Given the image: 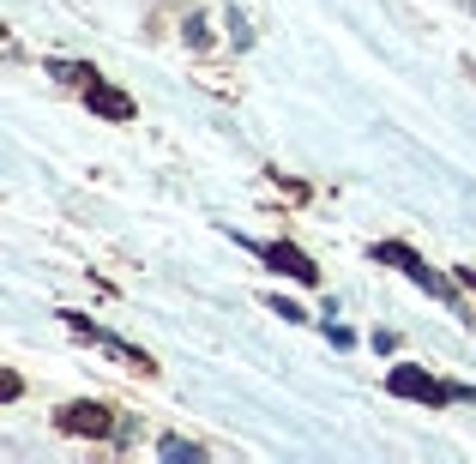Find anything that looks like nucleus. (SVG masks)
I'll return each mask as SVG.
<instances>
[{
    "instance_id": "nucleus-5",
    "label": "nucleus",
    "mask_w": 476,
    "mask_h": 464,
    "mask_svg": "<svg viewBox=\"0 0 476 464\" xmlns=\"http://www.w3.org/2000/svg\"><path fill=\"white\" fill-rule=\"evenodd\" d=\"M157 452H163V459H205V452H199L193 441H163Z\"/></svg>"
},
{
    "instance_id": "nucleus-1",
    "label": "nucleus",
    "mask_w": 476,
    "mask_h": 464,
    "mask_svg": "<svg viewBox=\"0 0 476 464\" xmlns=\"http://www.w3.org/2000/svg\"><path fill=\"white\" fill-rule=\"evenodd\" d=\"M386 392H392V398H417V404H471L476 398L471 386H440L435 374H422V368H392V374H386Z\"/></svg>"
},
{
    "instance_id": "nucleus-7",
    "label": "nucleus",
    "mask_w": 476,
    "mask_h": 464,
    "mask_svg": "<svg viewBox=\"0 0 476 464\" xmlns=\"http://www.w3.org/2000/svg\"><path fill=\"white\" fill-rule=\"evenodd\" d=\"M326 338H332L337 350H350V344H356V332H350V326H337V320H332V326H326Z\"/></svg>"
},
{
    "instance_id": "nucleus-4",
    "label": "nucleus",
    "mask_w": 476,
    "mask_h": 464,
    "mask_svg": "<svg viewBox=\"0 0 476 464\" xmlns=\"http://www.w3.org/2000/svg\"><path fill=\"white\" fill-rule=\"evenodd\" d=\"M85 103L97 109V115H109V121H133V97L127 91H115V85H85Z\"/></svg>"
},
{
    "instance_id": "nucleus-6",
    "label": "nucleus",
    "mask_w": 476,
    "mask_h": 464,
    "mask_svg": "<svg viewBox=\"0 0 476 464\" xmlns=\"http://www.w3.org/2000/svg\"><path fill=\"white\" fill-rule=\"evenodd\" d=\"M272 314H278V320H290V326H301V320H308V314H301V308L290 302V296H272Z\"/></svg>"
},
{
    "instance_id": "nucleus-8",
    "label": "nucleus",
    "mask_w": 476,
    "mask_h": 464,
    "mask_svg": "<svg viewBox=\"0 0 476 464\" xmlns=\"http://www.w3.org/2000/svg\"><path fill=\"white\" fill-rule=\"evenodd\" d=\"M464 67H471V79H476V61H464Z\"/></svg>"
},
{
    "instance_id": "nucleus-9",
    "label": "nucleus",
    "mask_w": 476,
    "mask_h": 464,
    "mask_svg": "<svg viewBox=\"0 0 476 464\" xmlns=\"http://www.w3.org/2000/svg\"><path fill=\"white\" fill-rule=\"evenodd\" d=\"M464 6H471V13H476V0H464Z\"/></svg>"
},
{
    "instance_id": "nucleus-3",
    "label": "nucleus",
    "mask_w": 476,
    "mask_h": 464,
    "mask_svg": "<svg viewBox=\"0 0 476 464\" xmlns=\"http://www.w3.org/2000/svg\"><path fill=\"white\" fill-rule=\"evenodd\" d=\"M259 254H265V265H278V272H290V278H296V283H308V290L319 283V265L308 260L301 247H290V242H272V247H259Z\"/></svg>"
},
{
    "instance_id": "nucleus-2",
    "label": "nucleus",
    "mask_w": 476,
    "mask_h": 464,
    "mask_svg": "<svg viewBox=\"0 0 476 464\" xmlns=\"http://www.w3.org/2000/svg\"><path fill=\"white\" fill-rule=\"evenodd\" d=\"M60 428H67V434H109V428H115V416H109V404H67V410H60Z\"/></svg>"
}]
</instances>
